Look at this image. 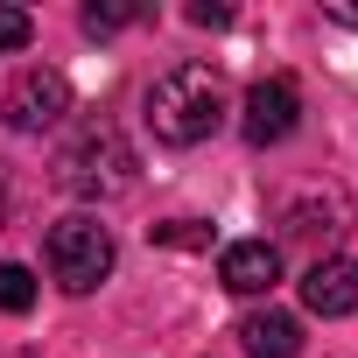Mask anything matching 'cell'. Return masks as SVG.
Returning <instances> with one entry per match:
<instances>
[{
    "label": "cell",
    "instance_id": "8fae6325",
    "mask_svg": "<svg viewBox=\"0 0 358 358\" xmlns=\"http://www.w3.org/2000/svg\"><path fill=\"white\" fill-rule=\"evenodd\" d=\"M155 246H211V225H197V218H169V225H155Z\"/></svg>",
    "mask_w": 358,
    "mask_h": 358
},
{
    "label": "cell",
    "instance_id": "7c38bea8",
    "mask_svg": "<svg viewBox=\"0 0 358 358\" xmlns=\"http://www.w3.org/2000/svg\"><path fill=\"white\" fill-rule=\"evenodd\" d=\"M127 22H141V8H120V0H113V8H99V0L85 8V36H113V29H127Z\"/></svg>",
    "mask_w": 358,
    "mask_h": 358
},
{
    "label": "cell",
    "instance_id": "7a4b0ae2",
    "mask_svg": "<svg viewBox=\"0 0 358 358\" xmlns=\"http://www.w3.org/2000/svg\"><path fill=\"white\" fill-rule=\"evenodd\" d=\"M134 148H127V134L120 127H78V141L57 155V190H71V197H85V204H106V197H120V190H134Z\"/></svg>",
    "mask_w": 358,
    "mask_h": 358
},
{
    "label": "cell",
    "instance_id": "5b68a950",
    "mask_svg": "<svg viewBox=\"0 0 358 358\" xmlns=\"http://www.w3.org/2000/svg\"><path fill=\"white\" fill-rule=\"evenodd\" d=\"M295 127H302V85H295L288 71L260 78V85L246 92V106H239V134H246L253 148H274V141H288Z\"/></svg>",
    "mask_w": 358,
    "mask_h": 358
},
{
    "label": "cell",
    "instance_id": "5bb4252c",
    "mask_svg": "<svg viewBox=\"0 0 358 358\" xmlns=\"http://www.w3.org/2000/svg\"><path fill=\"white\" fill-rule=\"evenodd\" d=\"M337 22H358V0H337V8H330Z\"/></svg>",
    "mask_w": 358,
    "mask_h": 358
},
{
    "label": "cell",
    "instance_id": "4fadbf2b",
    "mask_svg": "<svg viewBox=\"0 0 358 358\" xmlns=\"http://www.w3.org/2000/svg\"><path fill=\"white\" fill-rule=\"evenodd\" d=\"M190 22H197V29H225V22H232V8H218V0H197Z\"/></svg>",
    "mask_w": 358,
    "mask_h": 358
},
{
    "label": "cell",
    "instance_id": "9a60e30c",
    "mask_svg": "<svg viewBox=\"0 0 358 358\" xmlns=\"http://www.w3.org/2000/svg\"><path fill=\"white\" fill-rule=\"evenodd\" d=\"M0 225H8V176H0Z\"/></svg>",
    "mask_w": 358,
    "mask_h": 358
},
{
    "label": "cell",
    "instance_id": "ba28073f",
    "mask_svg": "<svg viewBox=\"0 0 358 358\" xmlns=\"http://www.w3.org/2000/svg\"><path fill=\"white\" fill-rule=\"evenodd\" d=\"M232 337L246 358H302V323L288 309H246Z\"/></svg>",
    "mask_w": 358,
    "mask_h": 358
},
{
    "label": "cell",
    "instance_id": "30bf717a",
    "mask_svg": "<svg viewBox=\"0 0 358 358\" xmlns=\"http://www.w3.org/2000/svg\"><path fill=\"white\" fill-rule=\"evenodd\" d=\"M29 36H36V15L29 8H0V57L29 50Z\"/></svg>",
    "mask_w": 358,
    "mask_h": 358
},
{
    "label": "cell",
    "instance_id": "6da1fadb",
    "mask_svg": "<svg viewBox=\"0 0 358 358\" xmlns=\"http://www.w3.org/2000/svg\"><path fill=\"white\" fill-rule=\"evenodd\" d=\"M232 99H225V78L211 64H176L148 85V127L162 148H197L225 127Z\"/></svg>",
    "mask_w": 358,
    "mask_h": 358
},
{
    "label": "cell",
    "instance_id": "8992f818",
    "mask_svg": "<svg viewBox=\"0 0 358 358\" xmlns=\"http://www.w3.org/2000/svg\"><path fill=\"white\" fill-rule=\"evenodd\" d=\"M302 309L309 316H351L358 309V260H344V253L316 260L302 274Z\"/></svg>",
    "mask_w": 358,
    "mask_h": 358
},
{
    "label": "cell",
    "instance_id": "9c48e42d",
    "mask_svg": "<svg viewBox=\"0 0 358 358\" xmlns=\"http://www.w3.org/2000/svg\"><path fill=\"white\" fill-rule=\"evenodd\" d=\"M0 309H8V316H29L36 309V274L22 260H0Z\"/></svg>",
    "mask_w": 358,
    "mask_h": 358
},
{
    "label": "cell",
    "instance_id": "3957f363",
    "mask_svg": "<svg viewBox=\"0 0 358 358\" xmlns=\"http://www.w3.org/2000/svg\"><path fill=\"white\" fill-rule=\"evenodd\" d=\"M43 267H50V281H57L64 295H92V288L113 274V232L99 225V211L57 218L50 239H43Z\"/></svg>",
    "mask_w": 358,
    "mask_h": 358
},
{
    "label": "cell",
    "instance_id": "277c9868",
    "mask_svg": "<svg viewBox=\"0 0 358 358\" xmlns=\"http://www.w3.org/2000/svg\"><path fill=\"white\" fill-rule=\"evenodd\" d=\"M64 113H71V78L50 71V64H29L8 85V99H0V120H8L15 134H50Z\"/></svg>",
    "mask_w": 358,
    "mask_h": 358
},
{
    "label": "cell",
    "instance_id": "52a82bcc",
    "mask_svg": "<svg viewBox=\"0 0 358 358\" xmlns=\"http://www.w3.org/2000/svg\"><path fill=\"white\" fill-rule=\"evenodd\" d=\"M218 281H225L232 295H267V288L281 281V253H274L267 239H232V246L218 253Z\"/></svg>",
    "mask_w": 358,
    "mask_h": 358
}]
</instances>
